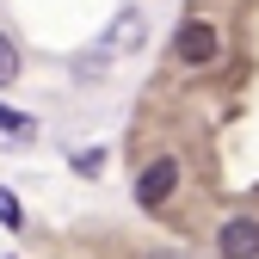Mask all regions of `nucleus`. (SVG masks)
I'll return each mask as SVG.
<instances>
[{"instance_id":"nucleus-1","label":"nucleus","mask_w":259,"mask_h":259,"mask_svg":"<svg viewBox=\"0 0 259 259\" xmlns=\"http://www.w3.org/2000/svg\"><path fill=\"white\" fill-rule=\"evenodd\" d=\"M173 56L185 62V68H210V62L222 56V31L210 25V19H179V37H173Z\"/></svg>"},{"instance_id":"nucleus-2","label":"nucleus","mask_w":259,"mask_h":259,"mask_svg":"<svg viewBox=\"0 0 259 259\" xmlns=\"http://www.w3.org/2000/svg\"><path fill=\"white\" fill-rule=\"evenodd\" d=\"M173 191H179V160H173V154H154L148 167L136 173V204H142V210H167Z\"/></svg>"},{"instance_id":"nucleus-3","label":"nucleus","mask_w":259,"mask_h":259,"mask_svg":"<svg viewBox=\"0 0 259 259\" xmlns=\"http://www.w3.org/2000/svg\"><path fill=\"white\" fill-rule=\"evenodd\" d=\"M142 44H148V19H142L136 7H117L111 25H105V37H99V50H105V56H136Z\"/></svg>"},{"instance_id":"nucleus-4","label":"nucleus","mask_w":259,"mask_h":259,"mask_svg":"<svg viewBox=\"0 0 259 259\" xmlns=\"http://www.w3.org/2000/svg\"><path fill=\"white\" fill-rule=\"evenodd\" d=\"M216 253L222 259H259V216H229L216 229Z\"/></svg>"},{"instance_id":"nucleus-5","label":"nucleus","mask_w":259,"mask_h":259,"mask_svg":"<svg viewBox=\"0 0 259 259\" xmlns=\"http://www.w3.org/2000/svg\"><path fill=\"white\" fill-rule=\"evenodd\" d=\"M0 136L19 142V148H31V142H37V117H25V111H13V105H0Z\"/></svg>"},{"instance_id":"nucleus-6","label":"nucleus","mask_w":259,"mask_h":259,"mask_svg":"<svg viewBox=\"0 0 259 259\" xmlns=\"http://www.w3.org/2000/svg\"><path fill=\"white\" fill-rule=\"evenodd\" d=\"M19 68H25V56H19V44L7 37V31H0V87H13V80H19Z\"/></svg>"},{"instance_id":"nucleus-7","label":"nucleus","mask_w":259,"mask_h":259,"mask_svg":"<svg viewBox=\"0 0 259 259\" xmlns=\"http://www.w3.org/2000/svg\"><path fill=\"white\" fill-rule=\"evenodd\" d=\"M0 222H7V229H19V222H25V204L13 198L7 185H0Z\"/></svg>"},{"instance_id":"nucleus-8","label":"nucleus","mask_w":259,"mask_h":259,"mask_svg":"<svg viewBox=\"0 0 259 259\" xmlns=\"http://www.w3.org/2000/svg\"><path fill=\"white\" fill-rule=\"evenodd\" d=\"M74 167H80V173H99V167H105V148H87V154H74Z\"/></svg>"},{"instance_id":"nucleus-9","label":"nucleus","mask_w":259,"mask_h":259,"mask_svg":"<svg viewBox=\"0 0 259 259\" xmlns=\"http://www.w3.org/2000/svg\"><path fill=\"white\" fill-rule=\"evenodd\" d=\"M154 259H185V253H154Z\"/></svg>"}]
</instances>
